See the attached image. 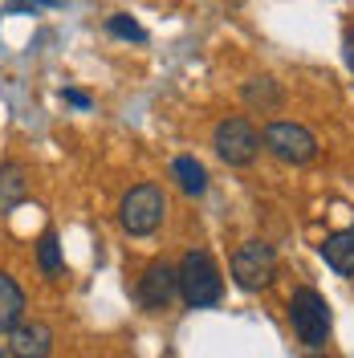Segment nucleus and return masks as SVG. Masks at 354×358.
Returning <instances> with one entry per match:
<instances>
[{
	"mask_svg": "<svg viewBox=\"0 0 354 358\" xmlns=\"http://www.w3.org/2000/svg\"><path fill=\"white\" fill-rule=\"evenodd\" d=\"M176 273H179V297L192 310H208V306H216L224 297V277L216 268V261H212V252H204V248L183 252Z\"/></svg>",
	"mask_w": 354,
	"mask_h": 358,
	"instance_id": "obj_1",
	"label": "nucleus"
},
{
	"mask_svg": "<svg viewBox=\"0 0 354 358\" xmlns=\"http://www.w3.org/2000/svg\"><path fill=\"white\" fill-rule=\"evenodd\" d=\"M285 313H289V326H293V334L302 338L310 350H322V346L330 342V326H334L330 301H326L318 289H310V285L293 289V293H289Z\"/></svg>",
	"mask_w": 354,
	"mask_h": 358,
	"instance_id": "obj_2",
	"label": "nucleus"
},
{
	"mask_svg": "<svg viewBox=\"0 0 354 358\" xmlns=\"http://www.w3.org/2000/svg\"><path fill=\"white\" fill-rule=\"evenodd\" d=\"M167 216V196L159 192L155 183H134L131 192L118 203V224L127 236H151L159 232V224Z\"/></svg>",
	"mask_w": 354,
	"mask_h": 358,
	"instance_id": "obj_3",
	"label": "nucleus"
},
{
	"mask_svg": "<svg viewBox=\"0 0 354 358\" xmlns=\"http://www.w3.org/2000/svg\"><path fill=\"white\" fill-rule=\"evenodd\" d=\"M212 147H216V155H220L228 167H248L253 159L261 155V131H257L244 114H232V118H220V122H216Z\"/></svg>",
	"mask_w": 354,
	"mask_h": 358,
	"instance_id": "obj_4",
	"label": "nucleus"
},
{
	"mask_svg": "<svg viewBox=\"0 0 354 358\" xmlns=\"http://www.w3.org/2000/svg\"><path fill=\"white\" fill-rule=\"evenodd\" d=\"M228 268H232L236 289H244V293L269 289L273 277H277V252H273V245H265V241H244V245L232 252Z\"/></svg>",
	"mask_w": 354,
	"mask_h": 358,
	"instance_id": "obj_5",
	"label": "nucleus"
},
{
	"mask_svg": "<svg viewBox=\"0 0 354 358\" xmlns=\"http://www.w3.org/2000/svg\"><path fill=\"white\" fill-rule=\"evenodd\" d=\"M261 143H265L281 163H293V167H306V163H313V155H318V138H313V131L302 127V122H289V118L269 122L265 134H261Z\"/></svg>",
	"mask_w": 354,
	"mask_h": 358,
	"instance_id": "obj_6",
	"label": "nucleus"
},
{
	"mask_svg": "<svg viewBox=\"0 0 354 358\" xmlns=\"http://www.w3.org/2000/svg\"><path fill=\"white\" fill-rule=\"evenodd\" d=\"M176 293H179V273H176V265H167V261H151V265L143 268L139 285H134V297H139V306L147 313L167 310V306L176 301Z\"/></svg>",
	"mask_w": 354,
	"mask_h": 358,
	"instance_id": "obj_7",
	"label": "nucleus"
},
{
	"mask_svg": "<svg viewBox=\"0 0 354 358\" xmlns=\"http://www.w3.org/2000/svg\"><path fill=\"white\" fill-rule=\"evenodd\" d=\"M8 355L13 358H49L53 355V330L37 322V317H24L21 326L8 334Z\"/></svg>",
	"mask_w": 354,
	"mask_h": 358,
	"instance_id": "obj_8",
	"label": "nucleus"
},
{
	"mask_svg": "<svg viewBox=\"0 0 354 358\" xmlns=\"http://www.w3.org/2000/svg\"><path fill=\"white\" fill-rule=\"evenodd\" d=\"M24 200H29V171L17 159H4L0 163V216H8Z\"/></svg>",
	"mask_w": 354,
	"mask_h": 358,
	"instance_id": "obj_9",
	"label": "nucleus"
},
{
	"mask_svg": "<svg viewBox=\"0 0 354 358\" xmlns=\"http://www.w3.org/2000/svg\"><path fill=\"white\" fill-rule=\"evenodd\" d=\"M322 261L338 273V277H354V224L342 232H330L322 241Z\"/></svg>",
	"mask_w": 354,
	"mask_h": 358,
	"instance_id": "obj_10",
	"label": "nucleus"
},
{
	"mask_svg": "<svg viewBox=\"0 0 354 358\" xmlns=\"http://www.w3.org/2000/svg\"><path fill=\"white\" fill-rule=\"evenodd\" d=\"M21 322H24V289L8 273H0V334H13Z\"/></svg>",
	"mask_w": 354,
	"mask_h": 358,
	"instance_id": "obj_11",
	"label": "nucleus"
},
{
	"mask_svg": "<svg viewBox=\"0 0 354 358\" xmlns=\"http://www.w3.org/2000/svg\"><path fill=\"white\" fill-rule=\"evenodd\" d=\"M241 98L253 106V110H261V114H273L277 106H281V86L273 82V78H253V82H244V90H241Z\"/></svg>",
	"mask_w": 354,
	"mask_h": 358,
	"instance_id": "obj_12",
	"label": "nucleus"
},
{
	"mask_svg": "<svg viewBox=\"0 0 354 358\" xmlns=\"http://www.w3.org/2000/svg\"><path fill=\"white\" fill-rule=\"evenodd\" d=\"M171 176L179 179V187H183L187 196H204V192H208V167H204L196 155H179L176 163H171Z\"/></svg>",
	"mask_w": 354,
	"mask_h": 358,
	"instance_id": "obj_13",
	"label": "nucleus"
},
{
	"mask_svg": "<svg viewBox=\"0 0 354 358\" xmlns=\"http://www.w3.org/2000/svg\"><path fill=\"white\" fill-rule=\"evenodd\" d=\"M37 268H41L45 277H57L66 261H62V245H57V232L53 228H45L41 241H37Z\"/></svg>",
	"mask_w": 354,
	"mask_h": 358,
	"instance_id": "obj_14",
	"label": "nucleus"
},
{
	"mask_svg": "<svg viewBox=\"0 0 354 358\" xmlns=\"http://www.w3.org/2000/svg\"><path fill=\"white\" fill-rule=\"evenodd\" d=\"M106 33L118 37V41H147V29L134 21V17H127V13H114L111 21H106Z\"/></svg>",
	"mask_w": 354,
	"mask_h": 358,
	"instance_id": "obj_15",
	"label": "nucleus"
},
{
	"mask_svg": "<svg viewBox=\"0 0 354 358\" xmlns=\"http://www.w3.org/2000/svg\"><path fill=\"white\" fill-rule=\"evenodd\" d=\"M62 98H66L69 106H78V110H90V106H94V98H90L86 90H73V86L62 90Z\"/></svg>",
	"mask_w": 354,
	"mask_h": 358,
	"instance_id": "obj_16",
	"label": "nucleus"
},
{
	"mask_svg": "<svg viewBox=\"0 0 354 358\" xmlns=\"http://www.w3.org/2000/svg\"><path fill=\"white\" fill-rule=\"evenodd\" d=\"M342 62L354 73V29H346V37H342Z\"/></svg>",
	"mask_w": 354,
	"mask_h": 358,
	"instance_id": "obj_17",
	"label": "nucleus"
},
{
	"mask_svg": "<svg viewBox=\"0 0 354 358\" xmlns=\"http://www.w3.org/2000/svg\"><path fill=\"white\" fill-rule=\"evenodd\" d=\"M306 358H326V355H318V350H313V355H306Z\"/></svg>",
	"mask_w": 354,
	"mask_h": 358,
	"instance_id": "obj_18",
	"label": "nucleus"
},
{
	"mask_svg": "<svg viewBox=\"0 0 354 358\" xmlns=\"http://www.w3.org/2000/svg\"><path fill=\"white\" fill-rule=\"evenodd\" d=\"M0 358H8V355H0Z\"/></svg>",
	"mask_w": 354,
	"mask_h": 358,
	"instance_id": "obj_19",
	"label": "nucleus"
}]
</instances>
